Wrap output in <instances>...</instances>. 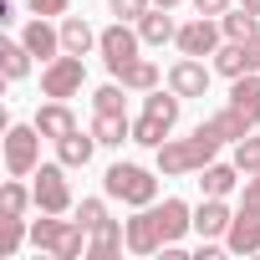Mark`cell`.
<instances>
[{
	"instance_id": "6da1fadb",
	"label": "cell",
	"mask_w": 260,
	"mask_h": 260,
	"mask_svg": "<svg viewBox=\"0 0 260 260\" xmlns=\"http://www.w3.org/2000/svg\"><path fill=\"white\" fill-rule=\"evenodd\" d=\"M224 143L209 133V127L199 122L189 138H169L164 148H153L158 153V174H169V179H179V174H199L204 164H214V153H219Z\"/></svg>"
},
{
	"instance_id": "7a4b0ae2",
	"label": "cell",
	"mask_w": 260,
	"mask_h": 260,
	"mask_svg": "<svg viewBox=\"0 0 260 260\" xmlns=\"http://www.w3.org/2000/svg\"><path fill=\"white\" fill-rule=\"evenodd\" d=\"M179 107H184V97L169 87V92H148L143 97V117L133 122V143H143V148H164L169 143V133H174V122H179Z\"/></svg>"
},
{
	"instance_id": "3957f363",
	"label": "cell",
	"mask_w": 260,
	"mask_h": 260,
	"mask_svg": "<svg viewBox=\"0 0 260 260\" xmlns=\"http://www.w3.org/2000/svg\"><path fill=\"white\" fill-rule=\"evenodd\" d=\"M87 235L92 230L82 219H56V214H41L31 224V245L46 250V255H56V260H82L87 255Z\"/></svg>"
},
{
	"instance_id": "277c9868",
	"label": "cell",
	"mask_w": 260,
	"mask_h": 260,
	"mask_svg": "<svg viewBox=\"0 0 260 260\" xmlns=\"http://www.w3.org/2000/svg\"><path fill=\"white\" fill-rule=\"evenodd\" d=\"M102 189L107 199L127 204V209H143V204H158V179L143 169V164H112L102 174Z\"/></svg>"
},
{
	"instance_id": "5b68a950",
	"label": "cell",
	"mask_w": 260,
	"mask_h": 260,
	"mask_svg": "<svg viewBox=\"0 0 260 260\" xmlns=\"http://www.w3.org/2000/svg\"><path fill=\"white\" fill-rule=\"evenodd\" d=\"M41 127L36 122H11L6 127V169L16 174V179H26V174H36L41 169Z\"/></svg>"
},
{
	"instance_id": "8992f818",
	"label": "cell",
	"mask_w": 260,
	"mask_h": 260,
	"mask_svg": "<svg viewBox=\"0 0 260 260\" xmlns=\"http://www.w3.org/2000/svg\"><path fill=\"white\" fill-rule=\"evenodd\" d=\"M87 87V67H82V56H72V51H61L56 61H46L41 67V97H77Z\"/></svg>"
},
{
	"instance_id": "52a82bcc",
	"label": "cell",
	"mask_w": 260,
	"mask_h": 260,
	"mask_svg": "<svg viewBox=\"0 0 260 260\" xmlns=\"http://www.w3.org/2000/svg\"><path fill=\"white\" fill-rule=\"evenodd\" d=\"M31 194H36V209H41V214H67V209H72L67 164H61V158H56V164H41V169H36V184H31Z\"/></svg>"
},
{
	"instance_id": "ba28073f",
	"label": "cell",
	"mask_w": 260,
	"mask_h": 260,
	"mask_svg": "<svg viewBox=\"0 0 260 260\" xmlns=\"http://www.w3.org/2000/svg\"><path fill=\"white\" fill-rule=\"evenodd\" d=\"M138 46H143V36L127 26V21H112V26L97 36V51H102V61H107L112 77H122V67H133V61H138Z\"/></svg>"
},
{
	"instance_id": "9c48e42d",
	"label": "cell",
	"mask_w": 260,
	"mask_h": 260,
	"mask_svg": "<svg viewBox=\"0 0 260 260\" xmlns=\"http://www.w3.org/2000/svg\"><path fill=\"white\" fill-rule=\"evenodd\" d=\"M174 46H179V56H214V51L224 46V26H219L214 16H194L189 26H179Z\"/></svg>"
},
{
	"instance_id": "30bf717a",
	"label": "cell",
	"mask_w": 260,
	"mask_h": 260,
	"mask_svg": "<svg viewBox=\"0 0 260 260\" xmlns=\"http://www.w3.org/2000/svg\"><path fill=\"white\" fill-rule=\"evenodd\" d=\"M122 235H127V250H133V255H158V250H164V230H158L153 204H143L133 219H127V224H122Z\"/></svg>"
},
{
	"instance_id": "8fae6325",
	"label": "cell",
	"mask_w": 260,
	"mask_h": 260,
	"mask_svg": "<svg viewBox=\"0 0 260 260\" xmlns=\"http://www.w3.org/2000/svg\"><path fill=\"white\" fill-rule=\"evenodd\" d=\"M21 41H26V51H31L41 67L61 56V26H51L46 16H31V21L21 26Z\"/></svg>"
},
{
	"instance_id": "7c38bea8",
	"label": "cell",
	"mask_w": 260,
	"mask_h": 260,
	"mask_svg": "<svg viewBox=\"0 0 260 260\" xmlns=\"http://www.w3.org/2000/svg\"><path fill=\"white\" fill-rule=\"evenodd\" d=\"M169 87H174L179 97H204V92H209V67H204V56H179V61L169 67Z\"/></svg>"
},
{
	"instance_id": "4fadbf2b",
	"label": "cell",
	"mask_w": 260,
	"mask_h": 260,
	"mask_svg": "<svg viewBox=\"0 0 260 260\" xmlns=\"http://www.w3.org/2000/svg\"><path fill=\"white\" fill-rule=\"evenodd\" d=\"M230 224H235V209H230L224 199H204V204L194 209V235H199V240H224Z\"/></svg>"
},
{
	"instance_id": "5bb4252c",
	"label": "cell",
	"mask_w": 260,
	"mask_h": 260,
	"mask_svg": "<svg viewBox=\"0 0 260 260\" xmlns=\"http://www.w3.org/2000/svg\"><path fill=\"white\" fill-rule=\"evenodd\" d=\"M153 214H158V230H164V245H179L189 230H194V209L184 204V199H164V204H153Z\"/></svg>"
},
{
	"instance_id": "9a60e30c",
	"label": "cell",
	"mask_w": 260,
	"mask_h": 260,
	"mask_svg": "<svg viewBox=\"0 0 260 260\" xmlns=\"http://www.w3.org/2000/svg\"><path fill=\"white\" fill-rule=\"evenodd\" d=\"M224 250H230V255H255V250H260V214L235 209V224H230V235H224Z\"/></svg>"
},
{
	"instance_id": "2e32d148",
	"label": "cell",
	"mask_w": 260,
	"mask_h": 260,
	"mask_svg": "<svg viewBox=\"0 0 260 260\" xmlns=\"http://www.w3.org/2000/svg\"><path fill=\"white\" fill-rule=\"evenodd\" d=\"M97 148H102V143H97V133H92V127H87V133H82V127H77V133H67V138L56 143V158H61L67 169H87Z\"/></svg>"
},
{
	"instance_id": "e0dca14e",
	"label": "cell",
	"mask_w": 260,
	"mask_h": 260,
	"mask_svg": "<svg viewBox=\"0 0 260 260\" xmlns=\"http://www.w3.org/2000/svg\"><path fill=\"white\" fill-rule=\"evenodd\" d=\"M230 107L245 112V117L260 127V72H245V77L230 82Z\"/></svg>"
},
{
	"instance_id": "ac0fdd59",
	"label": "cell",
	"mask_w": 260,
	"mask_h": 260,
	"mask_svg": "<svg viewBox=\"0 0 260 260\" xmlns=\"http://www.w3.org/2000/svg\"><path fill=\"white\" fill-rule=\"evenodd\" d=\"M36 127H41V133H46L51 143H61L67 133H77V117H72V107H67L61 97H51V102L36 112Z\"/></svg>"
},
{
	"instance_id": "d6986e66",
	"label": "cell",
	"mask_w": 260,
	"mask_h": 260,
	"mask_svg": "<svg viewBox=\"0 0 260 260\" xmlns=\"http://www.w3.org/2000/svg\"><path fill=\"white\" fill-rule=\"evenodd\" d=\"M235 184H240V169H235V164H204V169H199V189H204V199H230Z\"/></svg>"
},
{
	"instance_id": "ffe728a7",
	"label": "cell",
	"mask_w": 260,
	"mask_h": 260,
	"mask_svg": "<svg viewBox=\"0 0 260 260\" xmlns=\"http://www.w3.org/2000/svg\"><path fill=\"white\" fill-rule=\"evenodd\" d=\"M122 245H127V235H122V224H117L112 214H107V219H102V224L87 235V255H92V260H112Z\"/></svg>"
},
{
	"instance_id": "44dd1931",
	"label": "cell",
	"mask_w": 260,
	"mask_h": 260,
	"mask_svg": "<svg viewBox=\"0 0 260 260\" xmlns=\"http://www.w3.org/2000/svg\"><path fill=\"white\" fill-rule=\"evenodd\" d=\"M92 133L102 148H122L127 138H133V122H127V112H97L92 117Z\"/></svg>"
},
{
	"instance_id": "7402d4cb",
	"label": "cell",
	"mask_w": 260,
	"mask_h": 260,
	"mask_svg": "<svg viewBox=\"0 0 260 260\" xmlns=\"http://www.w3.org/2000/svg\"><path fill=\"white\" fill-rule=\"evenodd\" d=\"M214 72L219 77H245V72H255V61H250V41H224L219 51H214Z\"/></svg>"
},
{
	"instance_id": "603a6c76",
	"label": "cell",
	"mask_w": 260,
	"mask_h": 260,
	"mask_svg": "<svg viewBox=\"0 0 260 260\" xmlns=\"http://www.w3.org/2000/svg\"><path fill=\"white\" fill-rule=\"evenodd\" d=\"M97 36H102V31H92L82 16H61V51H72V56H87V51L97 46Z\"/></svg>"
},
{
	"instance_id": "cb8c5ba5",
	"label": "cell",
	"mask_w": 260,
	"mask_h": 260,
	"mask_svg": "<svg viewBox=\"0 0 260 260\" xmlns=\"http://www.w3.org/2000/svg\"><path fill=\"white\" fill-rule=\"evenodd\" d=\"M138 36H143V46H164V41L179 36V26H174V16H169L164 6H153V11L138 21Z\"/></svg>"
},
{
	"instance_id": "d4e9b609",
	"label": "cell",
	"mask_w": 260,
	"mask_h": 260,
	"mask_svg": "<svg viewBox=\"0 0 260 260\" xmlns=\"http://www.w3.org/2000/svg\"><path fill=\"white\" fill-rule=\"evenodd\" d=\"M219 26H224V41H255V36H260V16L245 11V6H240V11H224Z\"/></svg>"
},
{
	"instance_id": "484cf974",
	"label": "cell",
	"mask_w": 260,
	"mask_h": 260,
	"mask_svg": "<svg viewBox=\"0 0 260 260\" xmlns=\"http://www.w3.org/2000/svg\"><path fill=\"white\" fill-rule=\"evenodd\" d=\"M31 51H26V41H6L0 46V67H6V82H26L31 77Z\"/></svg>"
},
{
	"instance_id": "4316f807",
	"label": "cell",
	"mask_w": 260,
	"mask_h": 260,
	"mask_svg": "<svg viewBox=\"0 0 260 260\" xmlns=\"http://www.w3.org/2000/svg\"><path fill=\"white\" fill-rule=\"evenodd\" d=\"M26 214H0V255L6 260H16L21 255V245H26Z\"/></svg>"
},
{
	"instance_id": "83f0119b",
	"label": "cell",
	"mask_w": 260,
	"mask_h": 260,
	"mask_svg": "<svg viewBox=\"0 0 260 260\" xmlns=\"http://www.w3.org/2000/svg\"><path fill=\"white\" fill-rule=\"evenodd\" d=\"M117 82H122L127 92H153V87H158V67L138 56L133 67H122V77H117Z\"/></svg>"
},
{
	"instance_id": "f1b7e54d",
	"label": "cell",
	"mask_w": 260,
	"mask_h": 260,
	"mask_svg": "<svg viewBox=\"0 0 260 260\" xmlns=\"http://www.w3.org/2000/svg\"><path fill=\"white\" fill-rule=\"evenodd\" d=\"M26 204H36V194L11 174V179H6V189H0V214H26Z\"/></svg>"
},
{
	"instance_id": "f546056e",
	"label": "cell",
	"mask_w": 260,
	"mask_h": 260,
	"mask_svg": "<svg viewBox=\"0 0 260 260\" xmlns=\"http://www.w3.org/2000/svg\"><path fill=\"white\" fill-rule=\"evenodd\" d=\"M235 169H240L245 179H250V174H260V138H250V133H245V138L235 143Z\"/></svg>"
},
{
	"instance_id": "4dcf8cb0",
	"label": "cell",
	"mask_w": 260,
	"mask_h": 260,
	"mask_svg": "<svg viewBox=\"0 0 260 260\" xmlns=\"http://www.w3.org/2000/svg\"><path fill=\"white\" fill-rule=\"evenodd\" d=\"M122 92H127V87H122V82L112 77L107 87H97V97H92V107H97V112H122Z\"/></svg>"
},
{
	"instance_id": "1f68e13d",
	"label": "cell",
	"mask_w": 260,
	"mask_h": 260,
	"mask_svg": "<svg viewBox=\"0 0 260 260\" xmlns=\"http://www.w3.org/2000/svg\"><path fill=\"white\" fill-rule=\"evenodd\" d=\"M107 11H112L117 21H143V16L153 11V0H107Z\"/></svg>"
},
{
	"instance_id": "d6a6232c",
	"label": "cell",
	"mask_w": 260,
	"mask_h": 260,
	"mask_svg": "<svg viewBox=\"0 0 260 260\" xmlns=\"http://www.w3.org/2000/svg\"><path fill=\"white\" fill-rule=\"evenodd\" d=\"M77 219H82L87 230H97V224L107 219V204H102V199H82V204H77Z\"/></svg>"
},
{
	"instance_id": "836d02e7",
	"label": "cell",
	"mask_w": 260,
	"mask_h": 260,
	"mask_svg": "<svg viewBox=\"0 0 260 260\" xmlns=\"http://www.w3.org/2000/svg\"><path fill=\"white\" fill-rule=\"evenodd\" d=\"M240 209H245V214H260V174H250V179H245V194H240Z\"/></svg>"
},
{
	"instance_id": "e575fe53",
	"label": "cell",
	"mask_w": 260,
	"mask_h": 260,
	"mask_svg": "<svg viewBox=\"0 0 260 260\" xmlns=\"http://www.w3.org/2000/svg\"><path fill=\"white\" fill-rule=\"evenodd\" d=\"M26 11H31V16H67L72 0H26Z\"/></svg>"
},
{
	"instance_id": "d590c367",
	"label": "cell",
	"mask_w": 260,
	"mask_h": 260,
	"mask_svg": "<svg viewBox=\"0 0 260 260\" xmlns=\"http://www.w3.org/2000/svg\"><path fill=\"white\" fill-rule=\"evenodd\" d=\"M194 11H199V16H214V21H219V16L230 11V0H194Z\"/></svg>"
},
{
	"instance_id": "8d00e7d4",
	"label": "cell",
	"mask_w": 260,
	"mask_h": 260,
	"mask_svg": "<svg viewBox=\"0 0 260 260\" xmlns=\"http://www.w3.org/2000/svg\"><path fill=\"white\" fill-rule=\"evenodd\" d=\"M250 61H255V72H260V36L250 41Z\"/></svg>"
},
{
	"instance_id": "74e56055",
	"label": "cell",
	"mask_w": 260,
	"mask_h": 260,
	"mask_svg": "<svg viewBox=\"0 0 260 260\" xmlns=\"http://www.w3.org/2000/svg\"><path fill=\"white\" fill-rule=\"evenodd\" d=\"M153 6H164V11H174V6H184V0H153Z\"/></svg>"
},
{
	"instance_id": "f35d334b",
	"label": "cell",
	"mask_w": 260,
	"mask_h": 260,
	"mask_svg": "<svg viewBox=\"0 0 260 260\" xmlns=\"http://www.w3.org/2000/svg\"><path fill=\"white\" fill-rule=\"evenodd\" d=\"M245 11H255V16H260V0H245Z\"/></svg>"
}]
</instances>
